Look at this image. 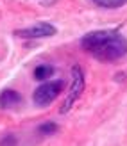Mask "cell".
<instances>
[{
    "label": "cell",
    "mask_w": 127,
    "mask_h": 146,
    "mask_svg": "<svg viewBox=\"0 0 127 146\" xmlns=\"http://www.w3.org/2000/svg\"><path fill=\"white\" fill-rule=\"evenodd\" d=\"M81 45L89 55L102 62H113L127 55V38L111 29L88 32L81 39Z\"/></svg>",
    "instance_id": "6da1fadb"
},
{
    "label": "cell",
    "mask_w": 127,
    "mask_h": 146,
    "mask_svg": "<svg viewBox=\"0 0 127 146\" xmlns=\"http://www.w3.org/2000/svg\"><path fill=\"white\" fill-rule=\"evenodd\" d=\"M84 91V73H83V68L75 64L72 68V84H70V91H68V96L65 98L63 105H61V114H66L73 107V104L77 102V98L83 94Z\"/></svg>",
    "instance_id": "7a4b0ae2"
},
{
    "label": "cell",
    "mask_w": 127,
    "mask_h": 146,
    "mask_svg": "<svg viewBox=\"0 0 127 146\" xmlns=\"http://www.w3.org/2000/svg\"><path fill=\"white\" fill-rule=\"evenodd\" d=\"M65 82L63 80H52V82H43L40 87H36V91L32 94V100L38 107L50 105L52 102L57 98V94L63 91Z\"/></svg>",
    "instance_id": "3957f363"
},
{
    "label": "cell",
    "mask_w": 127,
    "mask_h": 146,
    "mask_svg": "<svg viewBox=\"0 0 127 146\" xmlns=\"http://www.w3.org/2000/svg\"><path fill=\"white\" fill-rule=\"evenodd\" d=\"M56 32H57V29L52 23L41 21V23H36V25L27 27V29H18V31H14V36L24 38V39H38V38H48V36H54Z\"/></svg>",
    "instance_id": "277c9868"
},
{
    "label": "cell",
    "mask_w": 127,
    "mask_h": 146,
    "mask_svg": "<svg viewBox=\"0 0 127 146\" xmlns=\"http://www.w3.org/2000/svg\"><path fill=\"white\" fill-rule=\"evenodd\" d=\"M22 102V96L14 89H4L0 93V109H11Z\"/></svg>",
    "instance_id": "5b68a950"
},
{
    "label": "cell",
    "mask_w": 127,
    "mask_h": 146,
    "mask_svg": "<svg viewBox=\"0 0 127 146\" xmlns=\"http://www.w3.org/2000/svg\"><path fill=\"white\" fill-rule=\"evenodd\" d=\"M54 73H56V70H54L52 64H40V66H36V70H34V78L36 80H47L54 75Z\"/></svg>",
    "instance_id": "8992f818"
},
{
    "label": "cell",
    "mask_w": 127,
    "mask_h": 146,
    "mask_svg": "<svg viewBox=\"0 0 127 146\" xmlns=\"http://www.w3.org/2000/svg\"><path fill=\"white\" fill-rule=\"evenodd\" d=\"M97 5L106 7V9H116V7H122L127 0H93Z\"/></svg>",
    "instance_id": "52a82bcc"
},
{
    "label": "cell",
    "mask_w": 127,
    "mask_h": 146,
    "mask_svg": "<svg viewBox=\"0 0 127 146\" xmlns=\"http://www.w3.org/2000/svg\"><path fill=\"white\" fill-rule=\"evenodd\" d=\"M40 134L43 135H52V134H56V130H57V125L54 121H47V123H43V125H40Z\"/></svg>",
    "instance_id": "ba28073f"
},
{
    "label": "cell",
    "mask_w": 127,
    "mask_h": 146,
    "mask_svg": "<svg viewBox=\"0 0 127 146\" xmlns=\"http://www.w3.org/2000/svg\"><path fill=\"white\" fill-rule=\"evenodd\" d=\"M14 144H16V137L14 135H7L0 141V146H14Z\"/></svg>",
    "instance_id": "9c48e42d"
}]
</instances>
